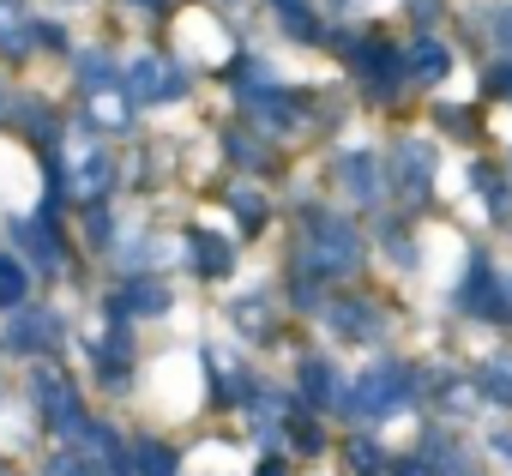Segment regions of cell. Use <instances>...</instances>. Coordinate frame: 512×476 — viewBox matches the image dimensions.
I'll list each match as a JSON object with an SVG mask.
<instances>
[{"instance_id":"e0dca14e","label":"cell","mask_w":512,"mask_h":476,"mask_svg":"<svg viewBox=\"0 0 512 476\" xmlns=\"http://www.w3.org/2000/svg\"><path fill=\"white\" fill-rule=\"evenodd\" d=\"M476 380H482V392H488L494 404H512V356H488Z\"/></svg>"},{"instance_id":"ba28073f","label":"cell","mask_w":512,"mask_h":476,"mask_svg":"<svg viewBox=\"0 0 512 476\" xmlns=\"http://www.w3.org/2000/svg\"><path fill=\"white\" fill-rule=\"evenodd\" d=\"M19 242L31 248L37 272H61V235L49 229V217H19Z\"/></svg>"},{"instance_id":"5b68a950","label":"cell","mask_w":512,"mask_h":476,"mask_svg":"<svg viewBox=\"0 0 512 476\" xmlns=\"http://www.w3.org/2000/svg\"><path fill=\"white\" fill-rule=\"evenodd\" d=\"M115 151H97V145H79L73 163H67V181H73V199H103L115 187Z\"/></svg>"},{"instance_id":"8992f818","label":"cell","mask_w":512,"mask_h":476,"mask_svg":"<svg viewBox=\"0 0 512 476\" xmlns=\"http://www.w3.org/2000/svg\"><path fill=\"white\" fill-rule=\"evenodd\" d=\"M7 344L25 356V350H49V344H61V320L55 314H43V308H13V332H7Z\"/></svg>"},{"instance_id":"cb8c5ba5","label":"cell","mask_w":512,"mask_h":476,"mask_svg":"<svg viewBox=\"0 0 512 476\" xmlns=\"http://www.w3.org/2000/svg\"><path fill=\"white\" fill-rule=\"evenodd\" d=\"M356 470H362V476H380V452L362 446V440H356Z\"/></svg>"},{"instance_id":"52a82bcc","label":"cell","mask_w":512,"mask_h":476,"mask_svg":"<svg viewBox=\"0 0 512 476\" xmlns=\"http://www.w3.org/2000/svg\"><path fill=\"white\" fill-rule=\"evenodd\" d=\"M398 187H404V199H428V187H434V145H422V139L398 145Z\"/></svg>"},{"instance_id":"2e32d148","label":"cell","mask_w":512,"mask_h":476,"mask_svg":"<svg viewBox=\"0 0 512 476\" xmlns=\"http://www.w3.org/2000/svg\"><path fill=\"white\" fill-rule=\"evenodd\" d=\"M133 476H175V452L163 440H139L133 452Z\"/></svg>"},{"instance_id":"f546056e","label":"cell","mask_w":512,"mask_h":476,"mask_svg":"<svg viewBox=\"0 0 512 476\" xmlns=\"http://www.w3.org/2000/svg\"><path fill=\"white\" fill-rule=\"evenodd\" d=\"M494 85H500V91H506V97H512V61H506V67H500V73H494Z\"/></svg>"},{"instance_id":"4316f807","label":"cell","mask_w":512,"mask_h":476,"mask_svg":"<svg viewBox=\"0 0 512 476\" xmlns=\"http://www.w3.org/2000/svg\"><path fill=\"white\" fill-rule=\"evenodd\" d=\"M235 211H241L247 223H260V199H253V193H235Z\"/></svg>"},{"instance_id":"9a60e30c","label":"cell","mask_w":512,"mask_h":476,"mask_svg":"<svg viewBox=\"0 0 512 476\" xmlns=\"http://www.w3.org/2000/svg\"><path fill=\"white\" fill-rule=\"evenodd\" d=\"M302 392H308L314 404H338V374H332V362H302Z\"/></svg>"},{"instance_id":"d6986e66","label":"cell","mask_w":512,"mask_h":476,"mask_svg":"<svg viewBox=\"0 0 512 476\" xmlns=\"http://www.w3.org/2000/svg\"><path fill=\"white\" fill-rule=\"evenodd\" d=\"M386 55H392V49H380V43H362V49H356V67H362V73H368V79H374L380 91H392V79H398Z\"/></svg>"},{"instance_id":"d4e9b609","label":"cell","mask_w":512,"mask_h":476,"mask_svg":"<svg viewBox=\"0 0 512 476\" xmlns=\"http://www.w3.org/2000/svg\"><path fill=\"white\" fill-rule=\"evenodd\" d=\"M235 320H241L247 332H260V326H266V314H260V302H241V308H235Z\"/></svg>"},{"instance_id":"3957f363","label":"cell","mask_w":512,"mask_h":476,"mask_svg":"<svg viewBox=\"0 0 512 476\" xmlns=\"http://www.w3.org/2000/svg\"><path fill=\"white\" fill-rule=\"evenodd\" d=\"M121 91H127V103H169V97L187 91V73L169 67L163 55H139V61L121 73Z\"/></svg>"},{"instance_id":"277c9868","label":"cell","mask_w":512,"mask_h":476,"mask_svg":"<svg viewBox=\"0 0 512 476\" xmlns=\"http://www.w3.org/2000/svg\"><path fill=\"white\" fill-rule=\"evenodd\" d=\"M31 404H37V416H43L55 434H73V422H79V398H73V386H67L55 368H37V374H31Z\"/></svg>"},{"instance_id":"7c38bea8","label":"cell","mask_w":512,"mask_h":476,"mask_svg":"<svg viewBox=\"0 0 512 476\" xmlns=\"http://www.w3.org/2000/svg\"><path fill=\"white\" fill-rule=\"evenodd\" d=\"M326 320H332L344 338H380V332H386V320H380L374 308H362V302H332Z\"/></svg>"},{"instance_id":"4dcf8cb0","label":"cell","mask_w":512,"mask_h":476,"mask_svg":"<svg viewBox=\"0 0 512 476\" xmlns=\"http://www.w3.org/2000/svg\"><path fill=\"white\" fill-rule=\"evenodd\" d=\"M260 476H284V470H278V464H266V470H260Z\"/></svg>"},{"instance_id":"7402d4cb","label":"cell","mask_w":512,"mask_h":476,"mask_svg":"<svg viewBox=\"0 0 512 476\" xmlns=\"http://www.w3.org/2000/svg\"><path fill=\"white\" fill-rule=\"evenodd\" d=\"M109 79L121 85V73H115L103 55H79V85H91V91H97V85H109Z\"/></svg>"},{"instance_id":"30bf717a","label":"cell","mask_w":512,"mask_h":476,"mask_svg":"<svg viewBox=\"0 0 512 476\" xmlns=\"http://www.w3.org/2000/svg\"><path fill=\"white\" fill-rule=\"evenodd\" d=\"M338 181H344V193L362 199V205L380 193V175H374V157H368V151H344V157H338Z\"/></svg>"},{"instance_id":"ffe728a7","label":"cell","mask_w":512,"mask_h":476,"mask_svg":"<svg viewBox=\"0 0 512 476\" xmlns=\"http://www.w3.org/2000/svg\"><path fill=\"white\" fill-rule=\"evenodd\" d=\"M422 458H428L440 476H464V452H452L446 434H428V440H422Z\"/></svg>"},{"instance_id":"4fadbf2b","label":"cell","mask_w":512,"mask_h":476,"mask_svg":"<svg viewBox=\"0 0 512 476\" xmlns=\"http://www.w3.org/2000/svg\"><path fill=\"white\" fill-rule=\"evenodd\" d=\"M193 266H199L205 278H223V272L235 266V248L223 242V235H205V229H193Z\"/></svg>"},{"instance_id":"484cf974","label":"cell","mask_w":512,"mask_h":476,"mask_svg":"<svg viewBox=\"0 0 512 476\" xmlns=\"http://www.w3.org/2000/svg\"><path fill=\"white\" fill-rule=\"evenodd\" d=\"M494 37H500V49L512 55V7H500V19H494Z\"/></svg>"},{"instance_id":"9c48e42d","label":"cell","mask_w":512,"mask_h":476,"mask_svg":"<svg viewBox=\"0 0 512 476\" xmlns=\"http://www.w3.org/2000/svg\"><path fill=\"white\" fill-rule=\"evenodd\" d=\"M31 37H37V25L25 13V0H0V49H7V55H31Z\"/></svg>"},{"instance_id":"ac0fdd59","label":"cell","mask_w":512,"mask_h":476,"mask_svg":"<svg viewBox=\"0 0 512 476\" xmlns=\"http://www.w3.org/2000/svg\"><path fill=\"white\" fill-rule=\"evenodd\" d=\"M25 290H31L25 266L13 254H0V308H25Z\"/></svg>"},{"instance_id":"44dd1931","label":"cell","mask_w":512,"mask_h":476,"mask_svg":"<svg viewBox=\"0 0 512 476\" xmlns=\"http://www.w3.org/2000/svg\"><path fill=\"white\" fill-rule=\"evenodd\" d=\"M49 476H109V470L85 452H61V458H49Z\"/></svg>"},{"instance_id":"f1b7e54d","label":"cell","mask_w":512,"mask_h":476,"mask_svg":"<svg viewBox=\"0 0 512 476\" xmlns=\"http://www.w3.org/2000/svg\"><path fill=\"white\" fill-rule=\"evenodd\" d=\"M494 458H506V464H512V434H494Z\"/></svg>"},{"instance_id":"5bb4252c","label":"cell","mask_w":512,"mask_h":476,"mask_svg":"<svg viewBox=\"0 0 512 476\" xmlns=\"http://www.w3.org/2000/svg\"><path fill=\"white\" fill-rule=\"evenodd\" d=\"M446 49L440 43H416L410 55H404V79H416V85H434V79H446Z\"/></svg>"},{"instance_id":"6da1fadb","label":"cell","mask_w":512,"mask_h":476,"mask_svg":"<svg viewBox=\"0 0 512 476\" xmlns=\"http://www.w3.org/2000/svg\"><path fill=\"white\" fill-rule=\"evenodd\" d=\"M362 266V235L332 217V211H314L308 217V272L314 278H338V272H356Z\"/></svg>"},{"instance_id":"1f68e13d","label":"cell","mask_w":512,"mask_h":476,"mask_svg":"<svg viewBox=\"0 0 512 476\" xmlns=\"http://www.w3.org/2000/svg\"><path fill=\"white\" fill-rule=\"evenodd\" d=\"M332 7H350V0H332Z\"/></svg>"},{"instance_id":"7a4b0ae2","label":"cell","mask_w":512,"mask_h":476,"mask_svg":"<svg viewBox=\"0 0 512 476\" xmlns=\"http://www.w3.org/2000/svg\"><path fill=\"white\" fill-rule=\"evenodd\" d=\"M350 392H356V398H350V410H356L362 422H380V416H392V410H404V404H410V374H404L398 362H374Z\"/></svg>"},{"instance_id":"83f0119b","label":"cell","mask_w":512,"mask_h":476,"mask_svg":"<svg viewBox=\"0 0 512 476\" xmlns=\"http://www.w3.org/2000/svg\"><path fill=\"white\" fill-rule=\"evenodd\" d=\"M392 260H398V266H410V260H416V248L404 242V235H392Z\"/></svg>"},{"instance_id":"8fae6325","label":"cell","mask_w":512,"mask_h":476,"mask_svg":"<svg viewBox=\"0 0 512 476\" xmlns=\"http://www.w3.org/2000/svg\"><path fill=\"white\" fill-rule=\"evenodd\" d=\"M109 308H121V314H169V290L163 284H151V278H133V284H121L115 290V302Z\"/></svg>"},{"instance_id":"603a6c76","label":"cell","mask_w":512,"mask_h":476,"mask_svg":"<svg viewBox=\"0 0 512 476\" xmlns=\"http://www.w3.org/2000/svg\"><path fill=\"white\" fill-rule=\"evenodd\" d=\"M272 7H278V13L290 19V31H296V37H308V31H314V25L302 19V7H308V0H272Z\"/></svg>"}]
</instances>
